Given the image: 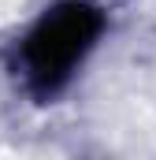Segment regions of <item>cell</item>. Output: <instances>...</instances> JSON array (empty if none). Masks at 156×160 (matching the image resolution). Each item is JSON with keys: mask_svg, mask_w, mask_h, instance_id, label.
Returning a JSON list of instances; mask_svg holds the SVG:
<instances>
[{"mask_svg": "<svg viewBox=\"0 0 156 160\" xmlns=\"http://www.w3.org/2000/svg\"><path fill=\"white\" fill-rule=\"evenodd\" d=\"M97 30H100V15L89 4H63L48 11L19 48L22 78L34 89H56L82 63Z\"/></svg>", "mask_w": 156, "mask_h": 160, "instance_id": "1", "label": "cell"}]
</instances>
